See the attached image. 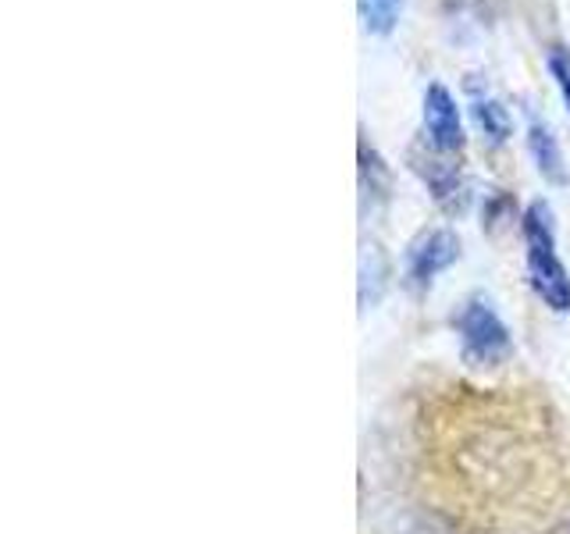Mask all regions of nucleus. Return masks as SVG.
Listing matches in <instances>:
<instances>
[{
	"mask_svg": "<svg viewBox=\"0 0 570 534\" xmlns=\"http://www.w3.org/2000/svg\"><path fill=\"white\" fill-rule=\"evenodd\" d=\"M521 236H524V257H528V275L534 293L542 296L549 310L567 314L570 310V275L557 254V231H552V210L549 204H531L521 218Z\"/></svg>",
	"mask_w": 570,
	"mask_h": 534,
	"instance_id": "1",
	"label": "nucleus"
},
{
	"mask_svg": "<svg viewBox=\"0 0 570 534\" xmlns=\"http://www.w3.org/2000/svg\"><path fill=\"white\" fill-rule=\"evenodd\" d=\"M456 332H460V346L463 356L471 364L485 367V364H499L507 360L510 353V328L503 325V317L492 310L489 299H471L463 303V310L456 314Z\"/></svg>",
	"mask_w": 570,
	"mask_h": 534,
	"instance_id": "2",
	"label": "nucleus"
},
{
	"mask_svg": "<svg viewBox=\"0 0 570 534\" xmlns=\"http://www.w3.org/2000/svg\"><path fill=\"white\" fill-rule=\"evenodd\" d=\"M410 168L421 175V182L432 192V200L445 210V214H463L471 204V186L468 178L460 175V168L450 157L439 150H410Z\"/></svg>",
	"mask_w": 570,
	"mask_h": 534,
	"instance_id": "3",
	"label": "nucleus"
},
{
	"mask_svg": "<svg viewBox=\"0 0 570 534\" xmlns=\"http://www.w3.org/2000/svg\"><path fill=\"white\" fill-rule=\"evenodd\" d=\"M460 260V239L450 228H432L410 243L406 249V285L410 289H432V281Z\"/></svg>",
	"mask_w": 570,
	"mask_h": 534,
	"instance_id": "4",
	"label": "nucleus"
},
{
	"mask_svg": "<svg viewBox=\"0 0 570 534\" xmlns=\"http://www.w3.org/2000/svg\"><path fill=\"white\" fill-rule=\"evenodd\" d=\"M424 139H428V147L445 157H456L468 147L456 97L442 82H432L424 89Z\"/></svg>",
	"mask_w": 570,
	"mask_h": 534,
	"instance_id": "5",
	"label": "nucleus"
},
{
	"mask_svg": "<svg viewBox=\"0 0 570 534\" xmlns=\"http://www.w3.org/2000/svg\"><path fill=\"white\" fill-rule=\"evenodd\" d=\"M468 93H471L474 125H478L481 132H485V139L492 142V147H503V142L510 139V132H513V118H510V111L503 107V100L492 97L489 89H481L474 79L468 82Z\"/></svg>",
	"mask_w": 570,
	"mask_h": 534,
	"instance_id": "6",
	"label": "nucleus"
},
{
	"mask_svg": "<svg viewBox=\"0 0 570 534\" xmlns=\"http://www.w3.org/2000/svg\"><path fill=\"white\" fill-rule=\"evenodd\" d=\"M528 150H531L534 168H539V175L546 178V182H552V186L567 182V165H563L560 139L546 121H531L528 125Z\"/></svg>",
	"mask_w": 570,
	"mask_h": 534,
	"instance_id": "7",
	"label": "nucleus"
},
{
	"mask_svg": "<svg viewBox=\"0 0 570 534\" xmlns=\"http://www.w3.org/2000/svg\"><path fill=\"white\" fill-rule=\"evenodd\" d=\"M356 8H361V22L371 36H389L400 26L403 0H356Z\"/></svg>",
	"mask_w": 570,
	"mask_h": 534,
	"instance_id": "8",
	"label": "nucleus"
},
{
	"mask_svg": "<svg viewBox=\"0 0 570 534\" xmlns=\"http://www.w3.org/2000/svg\"><path fill=\"white\" fill-rule=\"evenodd\" d=\"M546 68H549L552 82H557L560 97H563V107H567V115H570V50L567 47H549Z\"/></svg>",
	"mask_w": 570,
	"mask_h": 534,
	"instance_id": "9",
	"label": "nucleus"
}]
</instances>
